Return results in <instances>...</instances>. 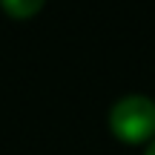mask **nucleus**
<instances>
[{"label": "nucleus", "instance_id": "nucleus-2", "mask_svg": "<svg viewBox=\"0 0 155 155\" xmlns=\"http://www.w3.org/2000/svg\"><path fill=\"white\" fill-rule=\"evenodd\" d=\"M46 0H0V9L15 20H29V17L40 15Z\"/></svg>", "mask_w": 155, "mask_h": 155}, {"label": "nucleus", "instance_id": "nucleus-1", "mask_svg": "<svg viewBox=\"0 0 155 155\" xmlns=\"http://www.w3.org/2000/svg\"><path fill=\"white\" fill-rule=\"evenodd\" d=\"M109 132L129 147L155 141V101L141 92L118 98L109 109Z\"/></svg>", "mask_w": 155, "mask_h": 155}, {"label": "nucleus", "instance_id": "nucleus-3", "mask_svg": "<svg viewBox=\"0 0 155 155\" xmlns=\"http://www.w3.org/2000/svg\"><path fill=\"white\" fill-rule=\"evenodd\" d=\"M144 155H155V141H150V144H147V150H144Z\"/></svg>", "mask_w": 155, "mask_h": 155}]
</instances>
